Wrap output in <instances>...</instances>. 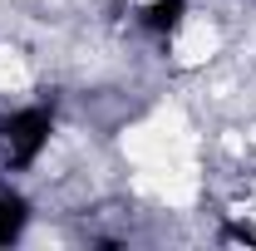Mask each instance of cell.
<instances>
[{
    "instance_id": "obj_1",
    "label": "cell",
    "mask_w": 256,
    "mask_h": 251,
    "mask_svg": "<svg viewBox=\"0 0 256 251\" xmlns=\"http://www.w3.org/2000/svg\"><path fill=\"white\" fill-rule=\"evenodd\" d=\"M50 133H54V108L50 104H30V108L5 114L0 118V162L10 172H25L34 158L44 153Z\"/></svg>"
},
{
    "instance_id": "obj_2",
    "label": "cell",
    "mask_w": 256,
    "mask_h": 251,
    "mask_svg": "<svg viewBox=\"0 0 256 251\" xmlns=\"http://www.w3.org/2000/svg\"><path fill=\"white\" fill-rule=\"evenodd\" d=\"M25 226H30V202H25V192H15L10 182H0V246L20 242Z\"/></svg>"
},
{
    "instance_id": "obj_3",
    "label": "cell",
    "mask_w": 256,
    "mask_h": 251,
    "mask_svg": "<svg viewBox=\"0 0 256 251\" xmlns=\"http://www.w3.org/2000/svg\"><path fill=\"white\" fill-rule=\"evenodd\" d=\"M182 15H188V0H148L138 10V25L148 34H158V40H172L178 25H182Z\"/></svg>"
}]
</instances>
